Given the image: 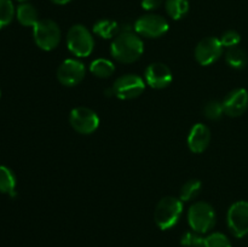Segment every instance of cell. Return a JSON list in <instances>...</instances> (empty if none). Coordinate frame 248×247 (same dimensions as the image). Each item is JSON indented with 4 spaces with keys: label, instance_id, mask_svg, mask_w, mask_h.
I'll return each instance as SVG.
<instances>
[{
    "label": "cell",
    "instance_id": "9",
    "mask_svg": "<svg viewBox=\"0 0 248 247\" xmlns=\"http://www.w3.org/2000/svg\"><path fill=\"white\" fill-rule=\"evenodd\" d=\"M228 227L236 237L248 234V201H236L230 206L227 215Z\"/></svg>",
    "mask_w": 248,
    "mask_h": 247
},
{
    "label": "cell",
    "instance_id": "4",
    "mask_svg": "<svg viewBox=\"0 0 248 247\" xmlns=\"http://www.w3.org/2000/svg\"><path fill=\"white\" fill-rule=\"evenodd\" d=\"M33 38L39 48L44 51H52L60 45L62 33L61 28L52 19H39L33 27Z\"/></svg>",
    "mask_w": 248,
    "mask_h": 247
},
{
    "label": "cell",
    "instance_id": "12",
    "mask_svg": "<svg viewBox=\"0 0 248 247\" xmlns=\"http://www.w3.org/2000/svg\"><path fill=\"white\" fill-rule=\"evenodd\" d=\"M145 82L149 85L150 87L156 90L165 89L169 86L173 80V75H172L171 69L169 65L164 64V63H152L145 69Z\"/></svg>",
    "mask_w": 248,
    "mask_h": 247
},
{
    "label": "cell",
    "instance_id": "8",
    "mask_svg": "<svg viewBox=\"0 0 248 247\" xmlns=\"http://www.w3.org/2000/svg\"><path fill=\"white\" fill-rule=\"evenodd\" d=\"M69 123L77 132L81 135H91L98 128L99 118L91 108L77 107L70 111Z\"/></svg>",
    "mask_w": 248,
    "mask_h": 247
},
{
    "label": "cell",
    "instance_id": "1",
    "mask_svg": "<svg viewBox=\"0 0 248 247\" xmlns=\"http://www.w3.org/2000/svg\"><path fill=\"white\" fill-rule=\"evenodd\" d=\"M144 51V44L136 31H120L113 39L110 53L118 62L133 63L140 58Z\"/></svg>",
    "mask_w": 248,
    "mask_h": 247
},
{
    "label": "cell",
    "instance_id": "25",
    "mask_svg": "<svg viewBox=\"0 0 248 247\" xmlns=\"http://www.w3.org/2000/svg\"><path fill=\"white\" fill-rule=\"evenodd\" d=\"M181 244L183 247H205V237L195 232H186L182 236Z\"/></svg>",
    "mask_w": 248,
    "mask_h": 247
},
{
    "label": "cell",
    "instance_id": "29",
    "mask_svg": "<svg viewBox=\"0 0 248 247\" xmlns=\"http://www.w3.org/2000/svg\"><path fill=\"white\" fill-rule=\"evenodd\" d=\"M17 1H19V2H26V1H28V0H17Z\"/></svg>",
    "mask_w": 248,
    "mask_h": 247
},
{
    "label": "cell",
    "instance_id": "17",
    "mask_svg": "<svg viewBox=\"0 0 248 247\" xmlns=\"http://www.w3.org/2000/svg\"><path fill=\"white\" fill-rule=\"evenodd\" d=\"M225 61L228 65L234 69H244L248 63V56L246 51L235 46V47L228 48L225 53Z\"/></svg>",
    "mask_w": 248,
    "mask_h": 247
},
{
    "label": "cell",
    "instance_id": "26",
    "mask_svg": "<svg viewBox=\"0 0 248 247\" xmlns=\"http://www.w3.org/2000/svg\"><path fill=\"white\" fill-rule=\"evenodd\" d=\"M219 40L222 43L223 47L232 48L239 45L240 41H241V35L236 31H227L225 33H223L222 38Z\"/></svg>",
    "mask_w": 248,
    "mask_h": 247
},
{
    "label": "cell",
    "instance_id": "27",
    "mask_svg": "<svg viewBox=\"0 0 248 247\" xmlns=\"http://www.w3.org/2000/svg\"><path fill=\"white\" fill-rule=\"evenodd\" d=\"M162 4H165V0H142V7L147 11L159 9Z\"/></svg>",
    "mask_w": 248,
    "mask_h": 247
},
{
    "label": "cell",
    "instance_id": "28",
    "mask_svg": "<svg viewBox=\"0 0 248 247\" xmlns=\"http://www.w3.org/2000/svg\"><path fill=\"white\" fill-rule=\"evenodd\" d=\"M50 1H52L53 4H57V5H65L68 4V2L72 1V0H50Z\"/></svg>",
    "mask_w": 248,
    "mask_h": 247
},
{
    "label": "cell",
    "instance_id": "22",
    "mask_svg": "<svg viewBox=\"0 0 248 247\" xmlns=\"http://www.w3.org/2000/svg\"><path fill=\"white\" fill-rule=\"evenodd\" d=\"M15 16V7L11 0H0V29L9 26Z\"/></svg>",
    "mask_w": 248,
    "mask_h": 247
},
{
    "label": "cell",
    "instance_id": "11",
    "mask_svg": "<svg viewBox=\"0 0 248 247\" xmlns=\"http://www.w3.org/2000/svg\"><path fill=\"white\" fill-rule=\"evenodd\" d=\"M86 69L84 63L74 58L63 61L57 69V79L62 85L73 87L79 85L84 80Z\"/></svg>",
    "mask_w": 248,
    "mask_h": 247
},
{
    "label": "cell",
    "instance_id": "5",
    "mask_svg": "<svg viewBox=\"0 0 248 247\" xmlns=\"http://www.w3.org/2000/svg\"><path fill=\"white\" fill-rule=\"evenodd\" d=\"M67 46L68 50L77 57H87L93 51V36L85 26L74 24L67 33Z\"/></svg>",
    "mask_w": 248,
    "mask_h": 247
},
{
    "label": "cell",
    "instance_id": "10",
    "mask_svg": "<svg viewBox=\"0 0 248 247\" xmlns=\"http://www.w3.org/2000/svg\"><path fill=\"white\" fill-rule=\"evenodd\" d=\"M223 53V45L216 36H207L200 40L196 45L194 55L201 65H211L217 62Z\"/></svg>",
    "mask_w": 248,
    "mask_h": 247
},
{
    "label": "cell",
    "instance_id": "2",
    "mask_svg": "<svg viewBox=\"0 0 248 247\" xmlns=\"http://www.w3.org/2000/svg\"><path fill=\"white\" fill-rule=\"evenodd\" d=\"M183 213V201L174 196H165L156 205L154 220L161 230H169L179 222Z\"/></svg>",
    "mask_w": 248,
    "mask_h": 247
},
{
    "label": "cell",
    "instance_id": "3",
    "mask_svg": "<svg viewBox=\"0 0 248 247\" xmlns=\"http://www.w3.org/2000/svg\"><path fill=\"white\" fill-rule=\"evenodd\" d=\"M216 220L215 208L206 201H196L189 207L188 222L193 232L206 234L215 227Z\"/></svg>",
    "mask_w": 248,
    "mask_h": 247
},
{
    "label": "cell",
    "instance_id": "16",
    "mask_svg": "<svg viewBox=\"0 0 248 247\" xmlns=\"http://www.w3.org/2000/svg\"><path fill=\"white\" fill-rule=\"evenodd\" d=\"M93 33L102 39H114L120 33V26L111 19H101L94 23Z\"/></svg>",
    "mask_w": 248,
    "mask_h": 247
},
{
    "label": "cell",
    "instance_id": "21",
    "mask_svg": "<svg viewBox=\"0 0 248 247\" xmlns=\"http://www.w3.org/2000/svg\"><path fill=\"white\" fill-rule=\"evenodd\" d=\"M201 188H202V183L199 179H189L181 188L179 199L183 202H188V201L194 200L200 194Z\"/></svg>",
    "mask_w": 248,
    "mask_h": 247
},
{
    "label": "cell",
    "instance_id": "6",
    "mask_svg": "<svg viewBox=\"0 0 248 247\" xmlns=\"http://www.w3.org/2000/svg\"><path fill=\"white\" fill-rule=\"evenodd\" d=\"M169 22L165 17L156 14H147L140 16L135 22L133 31L140 36L156 39L165 35L169 31Z\"/></svg>",
    "mask_w": 248,
    "mask_h": 247
},
{
    "label": "cell",
    "instance_id": "18",
    "mask_svg": "<svg viewBox=\"0 0 248 247\" xmlns=\"http://www.w3.org/2000/svg\"><path fill=\"white\" fill-rule=\"evenodd\" d=\"M167 15L174 21L183 18L189 11V0H165Z\"/></svg>",
    "mask_w": 248,
    "mask_h": 247
},
{
    "label": "cell",
    "instance_id": "20",
    "mask_svg": "<svg viewBox=\"0 0 248 247\" xmlns=\"http://www.w3.org/2000/svg\"><path fill=\"white\" fill-rule=\"evenodd\" d=\"M16 188V177L6 166H0V193L14 195Z\"/></svg>",
    "mask_w": 248,
    "mask_h": 247
},
{
    "label": "cell",
    "instance_id": "15",
    "mask_svg": "<svg viewBox=\"0 0 248 247\" xmlns=\"http://www.w3.org/2000/svg\"><path fill=\"white\" fill-rule=\"evenodd\" d=\"M16 17L24 27H34L39 22L38 10L28 2H22L16 10Z\"/></svg>",
    "mask_w": 248,
    "mask_h": 247
},
{
    "label": "cell",
    "instance_id": "30",
    "mask_svg": "<svg viewBox=\"0 0 248 247\" xmlns=\"http://www.w3.org/2000/svg\"><path fill=\"white\" fill-rule=\"evenodd\" d=\"M0 96H1V92H0Z\"/></svg>",
    "mask_w": 248,
    "mask_h": 247
},
{
    "label": "cell",
    "instance_id": "14",
    "mask_svg": "<svg viewBox=\"0 0 248 247\" xmlns=\"http://www.w3.org/2000/svg\"><path fill=\"white\" fill-rule=\"evenodd\" d=\"M211 142V131L203 124L193 126L188 136V147L195 154H201L207 149Z\"/></svg>",
    "mask_w": 248,
    "mask_h": 247
},
{
    "label": "cell",
    "instance_id": "23",
    "mask_svg": "<svg viewBox=\"0 0 248 247\" xmlns=\"http://www.w3.org/2000/svg\"><path fill=\"white\" fill-rule=\"evenodd\" d=\"M203 113L208 120H219L224 115V107L223 102L210 101L203 107Z\"/></svg>",
    "mask_w": 248,
    "mask_h": 247
},
{
    "label": "cell",
    "instance_id": "19",
    "mask_svg": "<svg viewBox=\"0 0 248 247\" xmlns=\"http://www.w3.org/2000/svg\"><path fill=\"white\" fill-rule=\"evenodd\" d=\"M90 72L97 77H109L115 72V65L107 58H97L90 65Z\"/></svg>",
    "mask_w": 248,
    "mask_h": 247
},
{
    "label": "cell",
    "instance_id": "7",
    "mask_svg": "<svg viewBox=\"0 0 248 247\" xmlns=\"http://www.w3.org/2000/svg\"><path fill=\"white\" fill-rule=\"evenodd\" d=\"M113 91L119 99H133L143 93L145 90V82L140 75L125 74L118 77L114 82Z\"/></svg>",
    "mask_w": 248,
    "mask_h": 247
},
{
    "label": "cell",
    "instance_id": "24",
    "mask_svg": "<svg viewBox=\"0 0 248 247\" xmlns=\"http://www.w3.org/2000/svg\"><path fill=\"white\" fill-rule=\"evenodd\" d=\"M205 247H232L229 237L222 232H212L205 237Z\"/></svg>",
    "mask_w": 248,
    "mask_h": 247
},
{
    "label": "cell",
    "instance_id": "13",
    "mask_svg": "<svg viewBox=\"0 0 248 247\" xmlns=\"http://www.w3.org/2000/svg\"><path fill=\"white\" fill-rule=\"evenodd\" d=\"M225 115L237 118L248 109V92L245 89L232 90L223 101Z\"/></svg>",
    "mask_w": 248,
    "mask_h": 247
}]
</instances>
